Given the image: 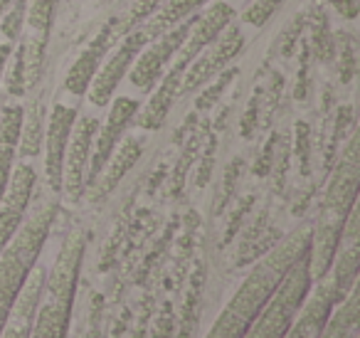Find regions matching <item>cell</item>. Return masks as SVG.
Returning a JSON list of instances; mask_svg holds the SVG:
<instances>
[{"instance_id": "6da1fadb", "label": "cell", "mask_w": 360, "mask_h": 338, "mask_svg": "<svg viewBox=\"0 0 360 338\" xmlns=\"http://www.w3.org/2000/svg\"><path fill=\"white\" fill-rule=\"evenodd\" d=\"M311 249V227L294 230L286 234L276 247H271L259 262L252 267V272L245 277L242 287L235 292V296L227 301V306L220 311L215 323L210 326L205 338H242L247 328L255 323L264 303L276 292L281 279L286 277L296 259H301Z\"/></svg>"}, {"instance_id": "7a4b0ae2", "label": "cell", "mask_w": 360, "mask_h": 338, "mask_svg": "<svg viewBox=\"0 0 360 338\" xmlns=\"http://www.w3.org/2000/svg\"><path fill=\"white\" fill-rule=\"evenodd\" d=\"M360 188V154H358V131H353L335 163L333 173L326 185L323 200H321L319 220L316 227H311V249H309V267L311 279L319 282L328 274L333 262L335 247H338L340 232L348 220L350 210L358 203Z\"/></svg>"}, {"instance_id": "3957f363", "label": "cell", "mask_w": 360, "mask_h": 338, "mask_svg": "<svg viewBox=\"0 0 360 338\" xmlns=\"http://www.w3.org/2000/svg\"><path fill=\"white\" fill-rule=\"evenodd\" d=\"M84 232L72 230L45 277L27 338H67L77 296V282H79L82 262H84Z\"/></svg>"}, {"instance_id": "277c9868", "label": "cell", "mask_w": 360, "mask_h": 338, "mask_svg": "<svg viewBox=\"0 0 360 338\" xmlns=\"http://www.w3.org/2000/svg\"><path fill=\"white\" fill-rule=\"evenodd\" d=\"M57 218V203L45 200L32 208V213L22 220L18 232L0 252V333L6 328V321L25 287L27 277L35 269L37 257L45 247L50 230Z\"/></svg>"}, {"instance_id": "5b68a950", "label": "cell", "mask_w": 360, "mask_h": 338, "mask_svg": "<svg viewBox=\"0 0 360 338\" xmlns=\"http://www.w3.org/2000/svg\"><path fill=\"white\" fill-rule=\"evenodd\" d=\"M311 287H314V279H311L309 252H306L286 272L276 292L269 296V301L264 303L259 316L255 318V323L247 328L242 338H284L289 333L291 323H294L296 313L304 306Z\"/></svg>"}, {"instance_id": "8992f818", "label": "cell", "mask_w": 360, "mask_h": 338, "mask_svg": "<svg viewBox=\"0 0 360 338\" xmlns=\"http://www.w3.org/2000/svg\"><path fill=\"white\" fill-rule=\"evenodd\" d=\"M60 0H27L25 27L27 37L22 40V70H25V89H35L45 70V50L50 40L52 23Z\"/></svg>"}, {"instance_id": "52a82bcc", "label": "cell", "mask_w": 360, "mask_h": 338, "mask_svg": "<svg viewBox=\"0 0 360 338\" xmlns=\"http://www.w3.org/2000/svg\"><path fill=\"white\" fill-rule=\"evenodd\" d=\"M96 129H99V119L94 116H77L75 126H72L70 144L65 151V165H62V190L67 203H77L82 200L86 190V170H89V156L91 144H94Z\"/></svg>"}, {"instance_id": "ba28073f", "label": "cell", "mask_w": 360, "mask_h": 338, "mask_svg": "<svg viewBox=\"0 0 360 338\" xmlns=\"http://www.w3.org/2000/svg\"><path fill=\"white\" fill-rule=\"evenodd\" d=\"M195 20H198V15L186 18V20L178 23L173 30L163 32V35L155 37L153 42H148V45L139 52V57H136L129 70L131 84L143 92L153 89V84L160 80V75H163V67L173 60V55L178 52V47L183 45V40L188 37L191 27L195 25Z\"/></svg>"}, {"instance_id": "9c48e42d", "label": "cell", "mask_w": 360, "mask_h": 338, "mask_svg": "<svg viewBox=\"0 0 360 338\" xmlns=\"http://www.w3.org/2000/svg\"><path fill=\"white\" fill-rule=\"evenodd\" d=\"M242 47H245L242 30L240 27L227 25L225 30L188 65L183 84H180V92H193L200 84H205V82H210L215 75H222V70L242 52Z\"/></svg>"}, {"instance_id": "30bf717a", "label": "cell", "mask_w": 360, "mask_h": 338, "mask_svg": "<svg viewBox=\"0 0 360 338\" xmlns=\"http://www.w3.org/2000/svg\"><path fill=\"white\" fill-rule=\"evenodd\" d=\"M146 45H148V40H146V35L139 30V27L131 30L129 35L121 37L114 55L104 62V67H99V72H96L94 80H91L89 89H86L91 104L94 106L109 104L116 87H119V82L129 75L131 65H134V60L139 57V52L143 50Z\"/></svg>"}, {"instance_id": "8fae6325", "label": "cell", "mask_w": 360, "mask_h": 338, "mask_svg": "<svg viewBox=\"0 0 360 338\" xmlns=\"http://www.w3.org/2000/svg\"><path fill=\"white\" fill-rule=\"evenodd\" d=\"M139 111V101L131 96H116L111 101L109 116H106L104 126L99 124L91 144V156H89V170H86V188L96 180V175L101 173V168L106 165V161L111 158L114 149L119 146V141L124 139L126 129L134 124V116Z\"/></svg>"}, {"instance_id": "7c38bea8", "label": "cell", "mask_w": 360, "mask_h": 338, "mask_svg": "<svg viewBox=\"0 0 360 338\" xmlns=\"http://www.w3.org/2000/svg\"><path fill=\"white\" fill-rule=\"evenodd\" d=\"M37 173L30 163L20 161L13 168L8 188L0 198V252L6 249V244L13 239V234L18 232V227L22 225L30 208L32 193H35Z\"/></svg>"}, {"instance_id": "4fadbf2b", "label": "cell", "mask_w": 360, "mask_h": 338, "mask_svg": "<svg viewBox=\"0 0 360 338\" xmlns=\"http://www.w3.org/2000/svg\"><path fill=\"white\" fill-rule=\"evenodd\" d=\"M124 37V30H121V18H111L99 32L96 37L89 42V45L82 50V55L77 57V62L72 65V70L67 72V80H65V89L75 96L86 94L89 89L91 80L94 75L99 72L101 62H104V55L116 45V42Z\"/></svg>"}, {"instance_id": "5bb4252c", "label": "cell", "mask_w": 360, "mask_h": 338, "mask_svg": "<svg viewBox=\"0 0 360 338\" xmlns=\"http://www.w3.org/2000/svg\"><path fill=\"white\" fill-rule=\"evenodd\" d=\"M358 269H360V210L358 203H355V208L350 210L348 220L343 225L333 262H330V269L326 274V279L333 284L335 294L340 299L358 282Z\"/></svg>"}, {"instance_id": "9a60e30c", "label": "cell", "mask_w": 360, "mask_h": 338, "mask_svg": "<svg viewBox=\"0 0 360 338\" xmlns=\"http://www.w3.org/2000/svg\"><path fill=\"white\" fill-rule=\"evenodd\" d=\"M77 121L75 106L55 104L47 119V134H45V180L47 188L55 195L62 190V165H65V151L70 144L72 126Z\"/></svg>"}, {"instance_id": "2e32d148", "label": "cell", "mask_w": 360, "mask_h": 338, "mask_svg": "<svg viewBox=\"0 0 360 338\" xmlns=\"http://www.w3.org/2000/svg\"><path fill=\"white\" fill-rule=\"evenodd\" d=\"M340 301V296L335 294L333 284L328 279H319L311 287L309 296H306L301 311L296 313L294 323H291L289 333L284 338H319L321 328H323L328 313L333 311V306Z\"/></svg>"}, {"instance_id": "e0dca14e", "label": "cell", "mask_w": 360, "mask_h": 338, "mask_svg": "<svg viewBox=\"0 0 360 338\" xmlns=\"http://www.w3.org/2000/svg\"><path fill=\"white\" fill-rule=\"evenodd\" d=\"M143 144L146 141L141 139V136H126V139L119 141V146L114 149L111 158L106 161V165L101 168V173L96 175V180L89 185L91 188L89 198L91 200L106 198V195H109L111 190L121 183V178H124V175L136 165V161L141 158V154H143Z\"/></svg>"}, {"instance_id": "ac0fdd59", "label": "cell", "mask_w": 360, "mask_h": 338, "mask_svg": "<svg viewBox=\"0 0 360 338\" xmlns=\"http://www.w3.org/2000/svg\"><path fill=\"white\" fill-rule=\"evenodd\" d=\"M45 267H37L30 272L27 277L25 287H22L20 296H18L15 306H13L11 316L6 321V328L0 333V338H27L32 326V318H35V308L37 301H40V294H42V284H45Z\"/></svg>"}, {"instance_id": "d6986e66", "label": "cell", "mask_w": 360, "mask_h": 338, "mask_svg": "<svg viewBox=\"0 0 360 338\" xmlns=\"http://www.w3.org/2000/svg\"><path fill=\"white\" fill-rule=\"evenodd\" d=\"M319 338H360V284L340 299L328 313Z\"/></svg>"}, {"instance_id": "ffe728a7", "label": "cell", "mask_w": 360, "mask_h": 338, "mask_svg": "<svg viewBox=\"0 0 360 338\" xmlns=\"http://www.w3.org/2000/svg\"><path fill=\"white\" fill-rule=\"evenodd\" d=\"M202 3H205V0H168L165 6H158V11H155L148 20L141 23L139 30L146 35V40L153 42L155 37H160L163 32L173 30L178 23H183L186 18H191L193 11L200 8Z\"/></svg>"}, {"instance_id": "44dd1931", "label": "cell", "mask_w": 360, "mask_h": 338, "mask_svg": "<svg viewBox=\"0 0 360 338\" xmlns=\"http://www.w3.org/2000/svg\"><path fill=\"white\" fill-rule=\"evenodd\" d=\"M42 139H45V96H35L22 111V129L20 141H18V156L22 161L35 158L42 149Z\"/></svg>"}, {"instance_id": "7402d4cb", "label": "cell", "mask_w": 360, "mask_h": 338, "mask_svg": "<svg viewBox=\"0 0 360 338\" xmlns=\"http://www.w3.org/2000/svg\"><path fill=\"white\" fill-rule=\"evenodd\" d=\"M25 13H27V0H13L11 6L6 8V13H3V18H0V32L6 35L8 42L18 40V37L22 35Z\"/></svg>"}, {"instance_id": "603a6c76", "label": "cell", "mask_w": 360, "mask_h": 338, "mask_svg": "<svg viewBox=\"0 0 360 338\" xmlns=\"http://www.w3.org/2000/svg\"><path fill=\"white\" fill-rule=\"evenodd\" d=\"M158 6H163V0H136L126 15H119L124 35H129L131 30H136V27H139L143 20H148V18L158 11Z\"/></svg>"}, {"instance_id": "cb8c5ba5", "label": "cell", "mask_w": 360, "mask_h": 338, "mask_svg": "<svg viewBox=\"0 0 360 338\" xmlns=\"http://www.w3.org/2000/svg\"><path fill=\"white\" fill-rule=\"evenodd\" d=\"M281 3H284V0H255V3L245 11L242 20H245L247 25H255V27L266 25L269 18L281 8Z\"/></svg>"}, {"instance_id": "d4e9b609", "label": "cell", "mask_w": 360, "mask_h": 338, "mask_svg": "<svg viewBox=\"0 0 360 338\" xmlns=\"http://www.w3.org/2000/svg\"><path fill=\"white\" fill-rule=\"evenodd\" d=\"M25 70H22V50H18L15 55V65H13V72L6 82V96H22L25 94Z\"/></svg>"}, {"instance_id": "484cf974", "label": "cell", "mask_w": 360, "mask_h": 338, "mask_svg": "<svg viewBox=\"0 0 360 338\" xmlns=\"http://www.w3.org/2000/svg\"><path fill=\"white\" fill-rule=\"evenodd\" d=\"M353 70H355V55H353V37L348 32H343L340 37V80L343 82H350L353 77Z\"/></svg>"}, {"instance_id": "4316f807", "label": "cell", "mask_w": 360, "mask_h": 338, "mask_svg": "<svg viewBox=\"0 0 360 338\" xmlns=\"http://www.w3.org/2000/svg\"><path fill=\"white\" fill-rule=\"evenodd\" d=\"M328 6H333V11L345 20H355L358 18V0H326Z\"/></svg>"}, {"instance_id": "83f0119b", "label": "cell", "mask_w": 360, "mask_h": 338, "mask_svg": "<svg viewBox=\"0 0 360 338\" xmlns=\"http://www.w3.org/2000/svg\"><path fill=\"white\" fill-rule=\"evenodd\" d=\"M232 77H235V70H232V72H225V77H222V80H220V82H217V84H215V87H212V89H210V92H207V96H200V101H198V106H210V104H212V101H215L217 92H220V89H222V87H225V84H227V82H230V80H232Z\"/></svg>"}, {"instance_id": "f1b7e54d", "label": "cell", "mask_w": 360, "mask_h": 338, "mask_svg": "<svg viewBox=\"0 0 360 338\" xmlns=\"http://www.w3.org/2000/svg\"><path fill=\"white\" fill-rule=\"evenodd\" d=\"M13 0H0V18H3V13H6V8L11 6Z\"/></svg>"}, {"instance_id": "f546056e", "label": "cell", "mask_w": 360, "mask_h": 338, "mask_svg": "<svg viewBox=\"0 0 360 338\" xmlns=\"http://www.w3.org/2000/svg\"><path fill=\"white\" fill-rule=\"evenodd\" d=\"M6 104V94H0V106Z\"/></svg>"}]
</instances>
